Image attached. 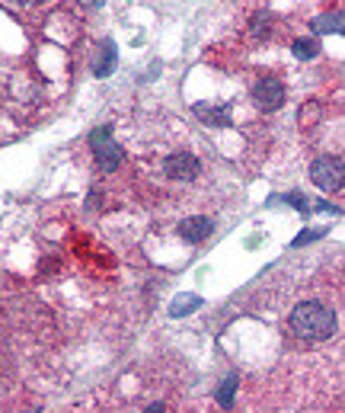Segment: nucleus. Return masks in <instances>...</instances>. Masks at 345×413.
Returning <instances> with one entry per match:
<instances>
[{
    "instance_id": "nucleus-1",
    "label": "nucleus",
    "mask_w": 345,
    "mask_h": 413,
    "mask_svg": "<svg viewBox=\"0 0 345 413\" xmlns=\"http://www.w3.org/2000/svg\"><path fill=\"white\" fill-rule=\"evenodd\" d=\"M291 330L300 340H329L336 330V314L319 301H300L291 311Z\"/></svg>"
},
{
    "instance_id": "nucleus-2",
    "label": "nucleus",
    "mask_w": 345,
    "mask_h": 413,
    "mask_svg": "<svg viewBox=\"0 0 345 413\" xmlns=\"http://www.w3.org/2000/svg\"><path fill=\"white\" fill-rule=\"evenodd\" d=\"M89 151H93L96 167H99L102 173L119 170L121 157H125V151H121V144L112 138V129H109V125H99V129L89 132Z\"/></svg>"
},
{
    "instance_id": "nucleus-3",
    "label": "nucleus",
    "mask_w": 345,
    "mask_h": 413,
    "mask_svg": "<svg viewBox=\"0 0 345 413\" xmlns=\"http://www.w3.org/2000/svg\"><path fill=\"white\" fill-rule=\"evenodd\" d=\"M313 186H319L323 193H339L345 186V163L342 157H317L310 167Z\"/></svg>"
},
{
    "instance_id": "nucleus-4",
    "label": "nucleus",
    "mask_w": 345,
    "mask_h": 413,
    "mask_svg": "<svg viewBox=\"0 0 345 413\" xmlns=\"http://www.w3.org/2000/svg\"><path fill=\"white\" fill-rule=\"evenodd\" d=\"M163 173L170 176V180H176V183H192L198 173H202V163H198L195 154L179 151V154H170L163 161Z\"/></svg>"
},
{
    "instance_id": "nucleus-5",
    "label": "nucleus",
    "mask_w": 345,
    "mask_h": 413,
    "mask_svg": "<svg viewBox=\"0 0 345 413\" xmlns=\"http://www.w3.org/2000/svg\"><path fill=\"white\" fill-rule=\"evenodd\" d=\"M253 100L262 112H275L278 106H285V84L275 77H259L253 84Z\"/></svg>"
},
{
    "instance_id": "nucleus-6",
    "label": "nucleus",
    "mask_w": 345,
    "mask_h": 413,
    "mask_svg": "<svg viewBox=\"0 0 345 413\" xmlns=\"http://www.w3.org/2000/svg\"><path fill=\"white\" fill-rule=\"evenodd\" d=\"M211 231H214V225H211V218H204V215L185 218L182 225H179V237H182L185 244H202V240H208Z\"/></svg>"
},
{
    "instance_id": "nucleus-7",
    "label": "nucleus",
    "mask_w": 345,
    "mask_h": 413,
    "mask_svg": "<svg viewBox=\"0 0 345 413\" xmlns=\"http://www.w3.org/2000/svg\"><path fill=\"white\" fill-rule=\"evenodd\" d=\"M192 112H195L204 125H224V129L230 125V106L227 103H195Z\"/></svg>"
},
{
    "instance_id": "nucleus-8",
    "label": "nucleus",
    "mask_w": 345,
    "mask_h": 413,
    "mask_svg": "<svg viewBox=\"0 0 345 413\" xmlns=\"http://www.w3.org/2000/svg\"><path fill=\"white\" fill-rule=\"evenodd\" d=\"M115 68H119V48H115V42H102L99 55L93 61V74L96 77H109Z\"/></svg>"
},
{
    "instance_id": "nucleus-9",
    "label": "nucleus",
    "mask_w": 345,
    "mask_h": 413,
    "mask_svg": "<svg viewBox=\"0 0 345 413\" xmlns=\"http://www.w3.org/2000/svg\"><path fill=\"white\" fill-rule=\"evenodd\" d=\"M202 308V298L198 295H176L170 301V317H189V314H195V311Z\"/></svg>"
},
{
    "instance_id": "nucleus-10",
    "label": "nucleus",
    "mask_w": 345,
    "mask_h": 413,
    "mask_svg": "<svg viewBox=\"0 0 345 413\" xmlns=\"http://www.w3.org/2000/svg\"><path fill=\"white\" fill-rule=\"evenodd\" d=\"M342 26H345V16H342V10H339V14H323V16H317V20L310 23V29H313V33H319V36L342 33Z\"/></svg>"
},
{
    "instance_id": "nucleus-11",
    "label": "nucleus",
    "mask_w": 345,
    "mask_h": 413,
    "mask_svg": "<svg viewBox=\"0 0 345 413\" xmlns=\"http://www.w3.org/2000/svg\"><path fill=\"white\" fill-rule=\"evenodd\" d=\"M236 385H240V375L236 372H230L227 378L217 385V391H214V397H217V404L221 407H234V394H236Z\"/></svg>"
},
{
    "instance_id": "nucleus-12",
    "label": "nucleus",
    "mask_w": 345,
    "mask_h": 413,
    "mask_svg": "<svg viewBox=\"0 0 345 413\" xmlns=\"http://www.w3.org/2000/svg\"><path fill=\"white\" fill-rule=\"evenodd\" d=\"M291 55H294V58H300V61H310V58H317V55H319V45H317V39H313V36H307V39H294V45H291Z\"/></svg>"
},
{
    "instance_id": "nucleus-13",
    "label": "nucleus",
    "mask_w": 345,
    "mask_h": 413,
    "mask_svg": "<svg viewBox=\"0 0 345 413\" xmlns=\"http://www.w3.org/2000/svg\"><path fill=\"white\" fill-rule=\"evenodd\" d=\"M249 29H253L256 39H268V36H272V16H268V14H256L253 20H249Z\"/></svg>"
},
{
    "instance_id": "nucleus-14",
    "label": "nucleus",
    "mask_w": 345,
    "mask_h": 413,
    "mask_svg": "<svg viewBox=\"0 0 345 413\" xmlns=\"http://www.w3.org/2000/svg\"><path fill=\"white\" fill-rule=\"evenodd\" d=\"M323 234H326V227H307V231H300V237L291 240V247H304V244H310V240H319Z\"/></svg>"
},
{
    "instance_id": "nucleus-15",
    "label": "nucleus",
    "mask_w": 345,
    "mask_h": 413,
    "mask_svg": "<svg viewBox=\"0 0 345 413\" xmlns=\"http://www.w3.org/2000/svg\"><path fill=\"white\" fill-rule=\"evenodd\" d=\"M281 202H291V205H297V212H310V205H307V199L300 193H288V195H281Z\"/></svg>"
},
{
    "instance_id": "nucleus-16",
    "label": "nucleus",
    "mask_w": 345,
    "mask_h": 413,
    "mask_svg": "<svg viewBox=\"0 0 345 413\" xmlns=\"http://www.w3.org/2000/svg\"><path fill=\"white\" fill-rule=\"evenodd\" d=\"M99 193H89V202H87V208H93V212H96V208H99Z\"/></svg>"
},
{
    "instance_id": "nucleus-17",
    "label": "nucleus",
    "mask_w": 345,
    "mask_h": 413,
    "mask_svg": "<svg viewBox=\"0 0 345 413\" xmlns=\"http://www.w3.org/2000/svg\"><path fill=\"white\" fill-rule=\"evenodd\" d=\"M13 4H19V7H32V4H38V0H13Z\"/></svg>"
},
{
    "instance_id": "nucleus-18",
    "label": "nucleus",
    "mask_w": 345,
    "mask_h": 413,
    "mask_svg": "<svg viewBox=\"0 0 345 413\" xmlns=\"http://www.w3.org/2000/svg\"><path fill=\"white\" fill-rule=\"evenodd\" d=\"M89 4H93V7H99V4H102V0H89Z\"/></svg>"
}]
</instances>
